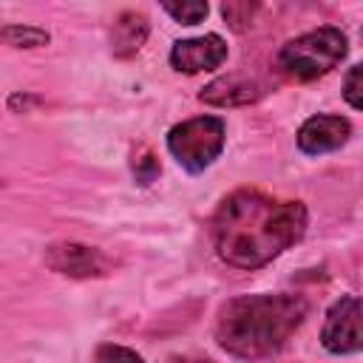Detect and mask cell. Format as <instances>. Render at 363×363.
<instances>
[{"label": "cell", "mask_w": 363, "mask_h": 363, "mask_svg": "<svg viewBox=\"0 0 363 363\" xmlns=\"http://www.w3.org/2000/svg\"><path fill=\"white\" fill-rule=\"evenodd\" d=\"M346 57V37L335 26L315 28L289 40L278 51V68L295 79H315L329 74Z\"/></svg>", "instance_id": "3"}, {"label": "cell", "mask_w": 363, "mask_h": 363, "mask_svg": "<svg viewBox=\"0 0 363 363\" xmlns=\"http://www.w3.org/2000/svg\"><path fill=\"white\" fill-rule=\"evenodd\" d=\"M306 230V207L261 190H235L221 201L213 218L218 255L238 269L269 264L292 247Z\"/></svg>", "instance_id": "1"}, {"label": "cell", "mask_w": 363, "mask_h": 363, "mask_svg": "<svg viewBox=\"0 0 363 363\" xmlns=\"http://www.w3.org/2000/svg\"><path fill=\"white\" fill-rule=\"evenodd\" d=\"M96 363H145L133 349H125V346H116V343H105L96 349Z\"/></svg>", "instance_id": "14"}, {"label": "cell", "mask_w": 363, "mask_h": 363, "mask_svg": "<svg viewBox=\"0 0 363 363\" xmlns=\"http://www.w3.org/2000/svg\"><path fill=\"white\" fill-rule=\"evenodd\" d=\"M45 264L68 278H99L111 272V258L99 250L82 247V244H71V241H60L51 244L45 250Z\"/></svg>", "instance_id": "6"}, {"label": "cell", "mask_w": 363, "mask_h": 363, "mask_svg": "<svg viewBox=\"0 0 363 363\" xmlns=\"http://www.w3.org/2000/svg\"><path fill=\"white\" fill-rule=\"evenodd\" d=\"M252 11H255L252 3H224V6H221L224 20H227L235 31H244V28H247V23L252 20Z\"/></svg>", "instance_id": "15"}, {"label": "cell", "mask_w": 363, "mask_h": 363, "mask_svg": "<svg viewBox=\"0 0 363 363\" xmlns=\"http://www.w3.org/2000/svg\"><path fill=\"white\" fill-rule=\"evenodd\" d=\"M133 170H136L139 182H142V184H147V182H153V176L159 173V162L153 159V153H150V150H142V153L133 159Z\"/></svg>", "instance_id": "16"}, {"label": "cell", "mask_w": 363, "mask_h": 363, "mask_svg": "<svg viewBox=\"0 0 363 363\" xmlns=\"http://www.w3.org/2000/svg\"><path fill=\"white\" fill-rule=\"evenodd\" d=\"M343 96L352 108L363 111V62H357L343 79Z\"/></svg>", "instance_id": "13"}, {"label": "cell", "mask_w": 363, "mask_h": 363, "mask_svg": "<svg viewBox=\"0 0 363 363\" xmlns=\"http://www.w3.org/2000/svg\"><path fill=\"white\" fill-rule=\"evenodd\" d=\"M264 91L255 79L241 77V74H230V77L213 79L207 88H201L199 99L207 102V105H216V108H233V105H250Z\"/></svg>", "instance_id": "9"}, {"label": "cell", "mask_w": 363, "mask_h": 363, "mask_svg": "<svg viewBox=\"0 0 363 363\" xmlns=\"http://www.w3.org/2000/svg\"><path fill=\"white\" fill-rule=\"evenodd\" d=\"M352 133L349 119L343 116H329V113H318L312 119H306L298 130V147L309 156H320L329 150H337L340 145H346Z\"/></svg>", "instance_id": "8"}, {"label": "cell", "mask_w": 363, "mask_h": 363, "mask_svg": "<svg viewBox=\"0 0 363 363\" xmlns=\"http://www.w3.org/2000/svg\"><path fill=\"white\" fill-rule=\"evenodd\" d=\"M147 37V17L139 11H125L116 17L111 31V48L116 57H133Z\"/></svg>", "instance_id": "10"}, {"label": "cell", "mask_w": 363, "mask_h": 363, "mask_svg": "<svg viewBox=\"0 0 363 363\" xmlns=\"http://www.w3.org/2000/svg\"><path fill=\"white\" fill-rule=\"evenodd\" d=\"M170 363H213L207 357H170Z\"/></svg>", "instance_id": "17"}, {"label": "cell", "mask_w": 363, "mask_h": 363, "mask_svg": "<svg viewBox=\"0 0 363 363\" xmlns=\"http://www.w3.org/2000/svg\"><path fill=\"white\" fill-rule=\"evenodd\" d=\"M167 147L184 170L199 173V170L210 167L216 162V156L221 153V147H224V122L218 116L184 119L176 128H170Z\"/></svg>", "instance_id": "4"}, {"label": "cell", "mask_w": 363, "mask_h": 363, "mask_svg": "<svg viewBox=\"0 0 363 363\" xmlns=\"http://www.w3.org/2000/svg\"><path fill=\"white\" fill-rule=\"evenodd\" d=\"M0 37L6 45H14V48H37V45L48 43V34L34 26H6L0 31Z\"/></svg>", "instance_id": "11"}, {"label": "cell", "mask_w": 363, "mask_h": 363, "mask_svg": "<svg viewBox=\"0 0 363 363\" xmlns=\"http://www.w3.org/2000/svg\"><path fill=\"white\" fill-rule=\"evenodd\" d=\"M162 9L176 20V23H184V26H196L207 17V3H162Z\"/></svg>", "instance_id": "12"}, {"label": "cell", "mask_w": 363, "mask_h": 363, "mask_svg": "<svg viewBox=\"0 0 363 363\" xmlns=\"http://www.w3.org/2000/svg\"><path fill=\"white\" fill-rule=\"evenodd\" d=\"M320 343L332 354H354L363 349V298L343 295L329 306Z\"/></svg>", "instance_id": "5"}, {"label": "cell", "mask_w": 363, "mask_h": 363, "mask_svg": "<svg viewBox=\"0 0 363 363\" xmlns=\"http://www.w3.org/2000/svg\"><path fill=\"white\" fill-rule=\"evenodd\" d=\"M227 60V43L218 34H204L196 40H179L170 48V65L182 74H199L218 68Z\"/></svg>", "instance_id": "7"}, {"label": "cell", "mask_w": 363, "mask_h": 363, "mask_svg": "<svg viewBox=\"0 0 363 363\" xmlns=\"http://www.w3.org/2000/svg\"><path fill=\"white\" fill-rule=\"evenodd\" d=\"M306 309L301 295H238L218 309L216 337L224 352L241 360L269 357L303 323Z\"/></svg>", "instance_id": "2"}]
</instances>
